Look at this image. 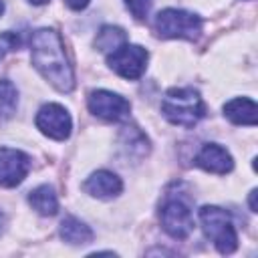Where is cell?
<instances>
[{
    "label": "cell",
    "mask_w": 258,
    "mask_h": 258,
    "mask_svg": "<svg viewBox=\"0 0 258 258\" xmlns=\"http://www.w3.org/2000/svg\"><path fill=\"white\" fill-rule=\"evenodd\" d=\"M30 58L34 69L60 93L75 89V73L67 58L62 38L52 28H38L30 38Z\"/></svg>",
    "instance_id": "cell-1"
},
{
    "label": "cell",
    "mask_w": 258,
    "mask_h": 258,
    "mask_svg": "<svg viewBox=\"0 0 258 258\" xmlns=\"http://www.w3.org/2000/svg\"><path fill=\"white\" fill-rule=\"evenodd\" d=\"M204 101L200 93L191 87H179L169 89L161 101V113L163 117L177 127H194L204 117Z\"/></svg>",
    "instance_id": "cell-2"
},
{
    "label": "cell",
    "mask_w": 258,
    "mask_h": 258,
    "mask_svg": "<svg viewBox=\"0 0 258 258\" xmlns=\"http://www.w3.org/2000/svg\"><path fill=\"white\" fill-rule=\"evenodd\" d=\"M202 230L208 240L214 242L220 254H232L238 248V234L232 216L218 206H202L198 212Z\"/></svg>",
    "instance_id": "cell-3"
},
{
    "label": "cell",
    "mask_w": 258,
    "mask_h": 258,
    "mask_svg": "<svg viewBox=\"0 0 258 258\" xmlns=\"http://www.w3.org/2000/svg\"><path fill=\"white\" fill-rule=\"evenodd\" d=\"M155 32L161 38L196 40L202 32V18L179 8H165L155 16Z\"/></svg>",
    "instance_id": "cell-4"
},
{
    "label": "cell",
    "mask_w": 258,
    "mask_h": 258,
    "mask_svg": "<svg viewBox=\"0 0 258 258\" xmlns=\"http://www.w3.org/2000/svg\"><path fill=\"white\" fill-rule=\"evenodd\" d=\"M147 60H149V52L143 46L129 44V42H125L123 46H119L117 50H113L111 54H107V64L119 77H123L127 81L141 79V75L147 69Z\"/></svg>",
    "instance_id": "cell-5"
},
{
    "label": "cell",
    "mask_w": 258,
    "mask_h": 258,
    "mask_svg": "<svg viewBox=\"0 0 258 258\" xmlns=\"http://www.w3.org/2000/svg\"><path fill=\"white\" fill-rule=\"evenodd\" d=\"M34 123L42 135H46L54 141H64L73 129V119H71L69 111L58 103L42 105L34 117Z\"/></svg>",
    "instance_id": "cell-6"
},
{
    "label": "cell",
    "mask_w": 258,
    "mask_h": 258,
    "mask_svg": "<svg viewBox=\"0 0 258 258\" xmlns=\"http://www.w3.org/2000/svg\"><path fill=\"white\" fill-rule=\"evenodd\" d=\"M87 105L93 115L105 121H123L129 117V111H131V103L125 97L105 89L91 91L87 97Z\"/></svg>",
    "instance_id": "cell-7"
},
{
    "label": "cell",
    "mask_w": 258,
    "mask_h": 258,
    "mask_svg": "<svg viewBox=\"0 0 258 258\" xmlns=\"http://www.w3.org/2000/svg\"><path fill=\"white\" fill-rule=\"evenodd\" d=\"M159 218L163 230L175 240H185L194 232L191 210L181 200H167L159 210Z\"/></svg>",
    "instance_id": "cell-8"
},
{
    "label": "cell",
    "mask_w": 258,
    "mask_h": 258,
    "mask_svg": "<svg viewBox=\"0 0 258 258\" xmlns=\"http://www.w3.org/2000/svg\"><path fill=\"white\" fill-rule=\"evenodd\" d=\"M30 169V157L12 147H0V187H14L24 181Z\"/></svg>",
    "instance_id": "cell-9"
},
{
    "label": "cell",
    "mask_w": 258,
    "mask_h": 258,
    "mask_svg": "<svg viewBox=\"0 0 258 258\" xmlns=\"http://www.w3.org/2000/svg\"><path fill=\"white\" fill-rule=\"evenodd\" d=\"M196 165L210 173L224 175L234 169V159L226 147H222L218 143H206L196 155Z\"/></svg>",
    "instance_id": "cell-10"
},
{
    "label": "cell",
    "mask_w": 258,
    "mask_h": 258,
    "mask_svg": "<svg viewBox=\"0 0 258 258\" xmlns=\"http://www.w3.org/2000/svg\"><path fill=\"white\" fill-rule=\"evenodd\" d=\"M83 189L93 196V198H99V200H111L115 196L121 194L123 189V181L119 175H115L113 171H107V169H99L95 173H91L85 183H83Z\"/></svg>",
    "instance_id": "cell-11"
},
{
    "label": "cell",
    "mask_w": 258,
    "mask_h": 258,
    "mask_svg": "<svg viewBox=\"0 0 258 258\" xmlns=\"http://www.w3.org/2000/svg\"><path fill=\"white\" fill-rule=\"evenodd\" d=\"M224 115L232 123H236V125H250V127H254L258 123V107L248 97L230 99L224 105Z\"/></svg>",
    "instance_id": "cell-12"
},
{
    "label": "cell",
    "mask_w": 258,
    "mask_h": 258,
    "mask_svg": "<svg viewBox=\"0 0 258 258\" xmlns=\"http://www.w3.org/2000/svg\"><path fill=\"white\" fill-rule=\"evenodd\" d=\"M58 234L67 244H73V246H83L93 240V230L75 216H67L60 222Z\"/></svg>",
    "instance_id": "cell-13"
},
{
    "label": "cell",
    "mask_w": 258,
    "mask_h": 258,
    "mask_svg": "<svg viewBox=\"0 0 258 258\" xmlns=\"http://www.w3.org/2000/svg\"><path fill=\"white\" fill-rule=\"evenodd\" d=\"M28 204L40 216H54L58 212V198L50 185H38L28 194Z\"/></svg>",
    "instance_id": "cell-14"
},
{
    "label": "cell",
    "mask_w": 258,
    "mask_h": 258,
    "mask_svg": "<svg viewBox=\"0 0 258 258\" xmlns=\"http://www.w3.org/2000/svg\"><path fill=\"white\" fill-rule=\"evenodd\" d=\"M125 42H127L125 30L119 28V26H113V24L103 26V28L97 32V38H95L97 50H101V52H105V54H111L113 50H117V48L123 46Z\"/></svg>",
    "instance_id": "cell-15"
},
{
    "label": "cell",
    "mask_w": 258,
    "mask_h": 258,
    "mask_svg": "<svg viewBox=\"0 0 258 258\" xmlns=\"http://www.w3.org/2000/svg\"><path fill=\"white\" fill-rule=\"evenodd\" d=\"M18 91L8 79H0V123L8 121L16 113Z\"/></svg>",
    "instance_id": "cell-16"
},
{
    "label": "cell",
    "mask_w": 258,
    "mask_h": 258,
    "mask_svg": "<svg viewBox=\"0 0 258 258\" xmlns=\"http://www.w3.org/2000/svg\"><path fill=\"white\" fill-rule=\"evenodd\" d=\"M135 20H145L151 10V0H123Z\"/></svg>",
    "instance_id": "cell-17"
},
{
    "label": "cell",
    "mask_w": 258,
    "mask_h": 258,
    "mask_svg": "<svg viewBox=\"0 0 258 258\" xmlns=\"http://www.w3.org/2000/svg\"><path fill=\"white\" fill-rule=\"evenodd\" d=\"M20 46V36L12 30H6V32H0V58H4L6 52L10 50H16Z\"/></svg>",
    "instance_id": "cell-18"
},
{
    "label": "cell",
    "mask_w": 258,
    "mask_h": 258,
    "mask_svg": "<svg viewBox=\"0 0 258 258\" xmlns=\"http://www.w3.org/2000/svg\"><path fill=\"white\" fill-rule=\"evenodd\" d=\"M89 2H91V0H64V4H67L71 10H83V8H87Z\"/></svg>",
    "instance_id": "cell-19"
},
{
    "label": "cell",
    "mask_w": 258,
    "mask_h": 258,
    "mask_svg": "<svg viewBox=\"0 0 258 258\" xmlns=\"http://www.w3.org/2000/svg\"><path fill=\"white\" fill-rule=\"evenodd\" d=\"M250 210H252V212H256V210H258V208H256V189H252V191H250Z\"/></svg>",
    "instance_id": "cell-20"
},
{
    "label": "cell",
    "mask_w": 258,
    "mask_h": 258,
    "mask_svg": "<svg viewBox=\"0 0 258 258\" xmlns=\"http://www.w3.org/2000/svg\"><path fill=\"white\" fill-rule=\"evenodd\" d=\"M4 228H6V216L0 212V236H2V232H4Z\"/></svg>",
    "instance_id": "cell-21"
},
{
    "label": "cell",
    "mask_w": 258,
    "mask_h": 258,
    "mask_svg": "<svg viewBox=\"0 0 258 258\" xmlns=\"http://www.w3.org/2000/svg\"><path fill=\"white\" fill-rule=\"evenodd\" d=\"M30 4H34V6H40V4H46L48 0H28Z\"/></svg>",
    "instance_id": "cell-22"
},
{
    "label": "cell",
    "mask_w": 258,
    "mask_h": 258,
    "mask_svg": "<svg viewBox=\"0 0 258 258\" xmlns=\"http://www.w3.org/2000/svg\"><path fill=\"white\" fill-rule=\"evenodd\" d=\"M4 14V0H0V16Z\"/></svg>",
    "instance_id": "cell-23"
}]
</instances>
